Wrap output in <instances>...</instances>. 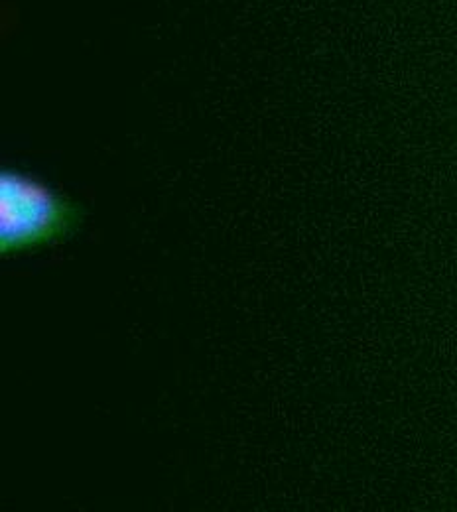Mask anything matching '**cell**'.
<instances>
[{"label": "cell", "mask_w": 457, "mask_h": 512, "mask_svg": "<svg viewBox=\"0 0 457 512\" xmlns=\"http://www.w3.org/2000/svg\"><path fill=\"white\" fill-rule=\"evenodd\" d=\"M81 203L18 170L0 172V255H32L69 241L81 227Z\"/></svg>", "instance_id": "cell-1"}]
</instances>
